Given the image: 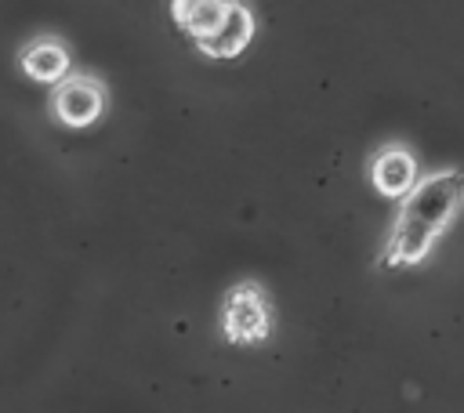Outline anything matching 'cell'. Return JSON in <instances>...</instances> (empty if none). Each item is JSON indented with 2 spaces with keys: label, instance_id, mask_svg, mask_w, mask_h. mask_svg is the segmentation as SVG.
<instances>
[{
  "label": "cell",
  "instance_id": "obj_1",
  "mask_svg": "<svg viewBox=\"0 0 464 413\" xmlns=\"http://www.w3.org/2000/svg\"><path fill=\"white\" fill-rule=\"evenodd\" d=\"M464 206V170L442 167L424 174L402 199L388 232L384 246V264L388 268H413L420 264L439 235L457 221Z\"/></svg>",
  "mask_w": 464,
  "mask_h": 413
},
{
  "label": "cell",
  "instance_id": "obj_2",
  "mask_svg": "<svg viewBox=\"0 0 464 413\" xmlns=\"http://www.w3.org/2000/svg\"><path fill=\"white\" fill-rule=\"evenodd\" d=\"M174 25L207 58H236L254 40V11L243 0H170Z\"/></svg>",
  "mask_w": 464,
  "mask_h": 413
},
{
  "label": "cell",
  "instance_id": "obj_3",
  "mask_svg": "<svg viewBox=\"0 0 464 413\" xmlns=\"http://www.w3.org/2000/svg\"><path fill=\"white\" fill-rule=\"evenodd\" d=\"M221 341L232 348H257L276 330V308L268 290L257 279H239L221 293L218 304Z\"/></svg>",
  "mask_w": 464,
  "mask_h": 413
},
{
  "label": "cell",
  "instance_id": "obj_4",
  "mask_svg": "<svg viewBox=\"0 0 464 413\" xmlns=\"http://www.w3.org/2000/svg\"><path fill=\"white\" fill-rule=\"evenodd\" d=\"M105 83L98 76H65L62 83H54L51 98H47V112L58 127L69 130H83L94 127L105 116Z\"/></svg>",
  "mask_w": 464,
  "mask_h": 413
},
{
  "label": "cell",
  "instance_id": "obj_5",
  "mask_svg": "<svg viewBox=\"0 0 464 413\" xmlns=\"http://www.w3.org/2000/svg\"><path fill=\"white\" fill-rule=\"evenodd\" d=\"M370 181L377 188V196L384 199H402L417 181H420V170H417V156L406 149V145H381L370 159Z\"/></svg>",
  "mask_w": 464,
  "mask_h": 413
},
{
  "label": "cell",
  "instance_id": "obj_6",
  "mask_svg": "<svg viewBox=\"0 0 464 413\" xmlns=\"http://www.w3.org/2000/svg\"><path fill=\"white\" fill-rule=\"evenodd\" d=\"M18 69L36 83H62L69 76V47L54 36H40L22 47Z\"/></svg>",
  "mask_w": 464,
  "mask_h": 413
}]
</instances>
